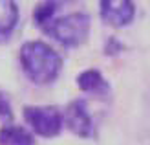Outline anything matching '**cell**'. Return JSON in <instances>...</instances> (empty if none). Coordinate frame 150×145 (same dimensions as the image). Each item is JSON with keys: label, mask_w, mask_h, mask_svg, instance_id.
<instances>
[{"label": "cell", "mask_w": 150, "mask_h": 145, "mask_svg": "<svg viewBox=\"0 0 150 145\" xmlns=\"http://www.w3.org/2000/svg\"><path fill=\"white\" fill-rule=\"evenodd\" d=\"M62 4H64V0H39V2L33 6V11H31L33 26L46 35V31L51 26V22L61 15Z\"/></svg>", "instance_id": "cell-7"}, {"label": "cell", "mask_w": 150, "mask_h": 145, "mask_svg": "<svg viewBox=\"0 0 150 145\" xmlns=\"http://www.w3.org/2000/svg\"><path fill=\"white\" fill-rule=\"evenodd\" d=\"M18 66L24 77L35 86H50L61 77L64 59L53 44L40 39H29L20 44Z\"/></svg>", "instance_id": "cell-1"}, {"label": "cell", "mask_w": 150, "mask_h": 145, "mask_svg": "<svg viewBox=\"0 0 150 145\" xmlns=\"http://www.w3.org/2000/svg\"><path fill=\"white\" fill-rule=\"evenodd\" d=\"M0 145H37V138L26 125L9 121L0 127Z\"/></svg>", "instance_id": "cell-9"}, {"label": "cell", "mask_w": 150, "mask_h": 145, "mask_svg": "<svg viewBox=\"0 0 150 145\" xmlns=\"http://www.w3.org/2000/svg\"><path fill=\"white\" fill-rule=\"evenodd\" d=\"M75 85L81 94H84L88 97H95V99H106L112 94V85L106 79L101 70L97 68H84L75 75Z\"/></svg>", "instance_id": "cell-6"}, {"label": "cell", "mask_w": 150, "mask_h": 145, "mask_svg": "<svg viewBox=\"0 0 150 145\" xmlns=\"http://www.w3.org/2000/svg\"><path fill=\"white\" fill-rule=\"evenodd\" d=\"M64 114V129L81 140L93 138L97 129L95 119L90 110V101L86 97H75L62 109Z\"/></svg>", "instance_id": "cell-4"}, {"label": "cell", "mask_w": 150, "mask_h": 145, "mask_svg": "<svg viewBox=\"0 0 150 145\" xmlns=\"http://www.w3.org/2000/svg\"><path fill=\"white\" fill-rule=\"evenodd\" d=\"M125 50H126L125 42L121 39H117V37H114V35L106 37V41H104V44H103V53L106 57H119Z\"/></svg>", "instance_id": "cell-10"}, {"label": "cell", "mask_w": 150, "mask_h": 145, "mask_svg": "<svg viewBox=\"0 0 150 145\" xmlns=\"http://www.w3.org/2000/svg\"><path fill=\"white\" fill-rule=\"evenodd\" d=\"M0 121H2V123H9V121H13V103H11V97L2 88H0Z\"/></svg>", "instance_id": "cell-11"}, {"label": "cell", "mask_w": 150, "mask_h": 145, "mask_svg": "<svg viewBox=\"0 0 150 145\" xmlns=\"http://www.w3.org/2000/svg\"><path fill=\"white\" fill-rule=\"evenodd\" d=\"M22 119L35 138L51 140L61 136L64 131V114L62 109L57 105H24Z\"/></svg>", "instance_id": "cell-3"}, {"label": "cell", "mask_w": 150, "mask_h": 145, "mask_svg": "<svg viewBox=\"0 0 150 145\" xmlns=\"http://www.w3.org/2000/svg\"><path fill=\"white\" fill-rule=\"evenodd\" d=\"M20 22L17 0H0V44H6L15 35Z\"/></svg>", "instance_id": "cell-8"}, {"label": "cell", "mask_w": 150, "mask_h": 145, "mask_svg": "<svg viewBox=\"0 0 150 145\" xmlns=\"http://www.w3.org/2000/svg\"><path fill=\"white\" fill-rule=\"evenodd\" d=\"M97 13L104 26L112 29L128 28L137 15L136 0H99Z\"/></svg>", "instance_id": "cell-5"}, {"label": "cell", "mask_w": 150, "mask_h": 145, "mask_svg": "<svg viewBox=\"0 0 150 145\" xmlns=\"http://www.w3.org/2000/svg\"><path fill=\"white\" fill-rule=\"evenodd\" d=\"M90 33H92V17L86 11L61 13L46 31V35L55 44L68 50L86 44Z\"/></svg>", "instance_id": "cell-2"}]
</instances>
